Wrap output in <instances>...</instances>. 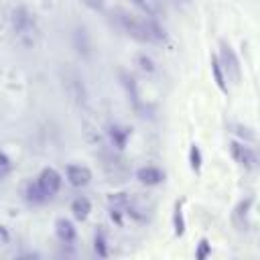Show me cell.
Instances as JSON below:
<instances>
[{"label": "cell", "mask_w": 260, "mask_h": 260, "mask_svg": "<svg viewBox=\"0 0 260 260\" xmlns=\"http://www.w3.org/2000/svg\"><path fill=\"white\" fill-rule=\"evenodd\" d=\"M93 252H95L100 258H106V256H108V244H106L104 232H98V234H95V238H93Z\"/></svg>", "instance_id": "e0dca14e"}, {"label": "cell", "mask_w": 260, "mask_h": 260, "mask_svg": "<svg viewBox=\"0 0 260 260\" xmlns=\"http://www.w3.org/2000/svg\"><path fill=\"white\" fill-rule=\"evenodd\" d=\"M230 152H232V156H234V160L240 165V167H244V169H248V171H252L254 167H256V154L246 146V144H240V142H230Z\"/></svg>", "instance_id": "5b68a950"}, {"label": "cell", "mask_w": 260, "mask_h": 260, "mask_svg": "<svg viewBox=\"0 0 260 260\" xmlns=\"http://www.w3.org/2000/svg\"><path fill=\"white\" fill-rule=\"evenodd\" d=\"M37 183L41 185V189L45 191V195L51 199V197L61 189V175H59L53 167H47V169H43V171H41V175H39Z\"/></svg>", "instance_id": "277c9868"}, {"label": "cell", "mask_w": 260, "mask_h": 260, "mask_svg": "<svg viewBox=\"0 0 260 260\" xmlns=\"http://www.w3.org/2000/svg\"><path fill=\"white\" fill-rule=\"evenodd\" d=\"M122 83H124V87H126V91H128V95H130V100H132V106L140 112V93H138V83H136V79L132 77V75H122Z\"/></svg>", "instance_id": "7c38bea8"}, {"label": "cell", "mask_w": 260, "mask_h": 260, "mask_svg": "<svg viewBox=\"0 0 260 260\" xmlns=\"http://www.w3.org/2000/svg\"><path fill=\"white\" fill-rule=\"evenodd\" d=\"M132 2H134V4H136V6H138V8H142V10H144V12H148V14H150V16H152V10H150V4H148V2H146V0H132Z\"/></svg>", "instance_id": "44dd1931"}, {"label": "cell", "mask_w": 260, "mask_h": 260, "mask_svg": "<svg viewBox=\"0 0 260 260\" xmlns=\"http://www.w3.org/2000/svg\"><path fill=\"white\" fill-rule=\"evenodd\" d=\"M89 10H95V12H102L104 6H106V0H81Z\"/></svg>", "instance_id": "ffe728a7"}, {"label": "cell", "mask_w": 260, "mask_h": 260, "mask_svg": "<svg viewBox=\"0 0 260 260\" xmlns=\"http://www.w3.org/2000/svg\"><path fill=\"white\" fill-rule=\"evenodd\" d=\"M0 177L2 179H6L8 177V173H10V169H12V162H10V158H8V154L6 152H2V156H0Z\"/></svg>", "instance_id": "d6986e66"}, {"label": "cell", "mask_w": 260, "mask_h": 260, "mask_svg": "<svg viewBox=\"0 0 260 260\" xmlns=\"http://www.w3.org/2000/svg\"><path fill=\"white\" fill-rule=\"evenodd\" d=\"M209 254H211V244H209L207 238H201L199 244H197V250H195V258L197 260H205Z\"/></svg>", "instance_id": "ac0fdd59"}, {"label": "cell", "mask_w": 260, "mask_h": 260, "mask_svg": "<svg viewBox=\"0 0 260 260\" xmlns=\"http://www.w3.org/2000/svg\"><path fill=\"white\" fill-rule=\"evenodd\" d=\"M65 175H67L69 185H73V187H85L91 181V171L83 165H69L65 169Z\"/></svg>", "instance_id": "8992f818"}, {"label": "cell", "mask_w": 260, "mask_h": 260, "mask_svg": "<svg viewBox=\"0 0 260 260\" xmlns=\"http://www.w3.org/2000/svg\"><path fill=\"white\" fill-rule=\"evenodd\" d=\"M136 65H138V69H140L142 73H146V75H152V73L156 71V63H154L148 55H144V53H138V55H136Z\"/></svg>", "instance_id": "9a60e30c"}, {"label": "cell", "mask_w": 260, "mask_h": 260, "mask_svg": "<svg viewBox=\"0 0 260 260\" xmlns=\"http://www.w3.org/2000/svg\"><path fill=\"white\" fill-rule=\"evenodd\" d=\"M201 165H203L201 150H199L197 144H191V146H189V167H191L195 173H199V171H201Z\"/></svg>", "instance_id": "2e32d148"}, {"label": "cell", "mask_w": 260, "mask_h": 260, "mask_svg": "<svg viewBox=\"0 0 260 260\" xmlns=\"http://www.w3.org/2000/svg\"><path fill=\"white\" fill-rule=\"evenodd\" d=\"M71 211H73V217H75V219L83 221V219L89 215V211H91V203H89V199H87V197H77V199H73V203H71Z\"/></svg>", "instance_id": "4fadbf2b"}, {"label": "cell", "mask_w": 260, "mask_h": 260, "mask_svg": "<svg viewBox=\"0 0 260 260\" xmlns=\"http://www.w3.org/2000/svg\"><path fill=\"white\" fill-rule=\"evenodd\" d=\"M55 234H57V238H59L63 244H71V242L75 240V228H73V223H71L69 219H65V217H59V219L55 221Z\"/></svg>", "instance_id": "9c48e42d"}, {"label": "cell", "mask_w": 260, "mask_h": 260, "mask_svg": "<svg viewBox=\"0 0 260 260\" xmlns=\"http://www.w3.org/2000/svg\"><path fill=\"white\" fill-rule=\"evenodd\" d=\"M173 232H175V236H183V234H185L183 201H177V203H175V211H173Z\"/></svg>", "instance_id": "5bb4252c"}, {"label": "cell", "mask_w": 260, "mask_h": 260, "mask_svg": "<svg viewBox=\"0 0 260 260\" xmlns=\"http://www.w3.org/2000/svg\"><path fill=\"white\" fill-rule=\"evenodd\" d=\"M108 134H110V140H112V144L116 146V148H124L126 146V142H128V138H130V134H132V130L128 128V126H120V124H112L110 126V130H108Z\"/></svg>", "instance_id": "ba28073f"}, {"label": "cell", "mask_w": 260, "mask_h": 260, "mask_svg": "<svg viewBox=\"0 0 260 260\" xmlns=\"http://www.w3.org/2000/svg\"><path fill=\"white\" fill-rule=\"evenodd\" d=\"M10 26L14 32V39L20 47L32 49L41 37V28L37 22V16L26 6H16L10 14Z\"/></svg>", "instance_id": "7a4b0ae2"}, {"label": "cell", "mask_w": 260, "mask_h": 260, "mask_svg": "<svg viewBox=\"0 0 260 260\" xmlns=\"http://www.w3.org/2000/svg\"><path fill=\"white\" fill-rule=\"evenodd\" d=\"M136 179L142 185L154 187V185H160L165 181V171H160L158 167H142L136 171Z\"/></svg>", "instance_id": "52a82bcc"}, {"label": "cell", "mask_w": 260, "mask_h": 260, "mask_svg": "<svg viewBox=\"0 0 260 260\" xmlns=\"http://www.w3.org/2000/svg\"><path fill=\"white\" fill-rule=\"evenodd\" d=\"M0 238H2V246H8V228L6 225L0 228Z\"/></svg>", "instance_id": "7402d4cb"}, {"label": "cell", "mask_w": 260, "mask_h": 260, "mask_svg": "<svg viewBox=\"0 0 260 260\" xmlns=\"http://www.w3.org/2000/svg\"><path fill=\"white\" fill-rule=\"evenodd\" d=\"M211 75H213V81H215V85L219 87V91L228 93V83H225L228 77H225V71H223V67H221L217 55H211Z\"/></svg>", "instance_id": "30bf717a"}, {"label": "cell", "mask_w": 260, "mask_h": 260, "mask_svg": "<svg viewBox=\"0 0 260 260\" xmlns=\"http://www.w3.org/2000/svg\"><path fill=\"white\" fill-rule=\"evenodd\" d=\"M24 199H26L28 203H32V205H41V203H45L49 197L45 195V191L41 189V185L35 181V183H28V185H26V189H24Z\"/></svg>", "instance_id": "8fae6325"}, {"label": "cell", "mask_w": 260, "mask_h": 260, "mask_svg": "<svg viewBox=\"0 0 260 260\" xmlns=\"http://www.w3.org/2000/svg\"><path fill=\"white\" fill-rule=\"evenodd\" d=\"M116 24L132 39L140 41V43H162L167 41V32L165 28L154 22L152 18H138L136 14L124 12V10H116L114 12Z\"/></svg>", "instance_id": "6da1fadb"}, {"label": "cell", "mask_w": 260, "mask_h": 260, "mask_svg": "<svg viewBox=\"0 0 260 260\" xmlns=\"http://www.w3.org/2000/svg\"><path fill=\"white\" fill-rule=\"evenodd\" d=\"M217 57H219V63H221V67L225 71V77L232 79L234 83H240V79H242V67H240V59H238L236 51L232 49V45L225 43V41H221L219 43V55Z\"/></svg>", "instance_id": "3957f363"}]
</instances>
